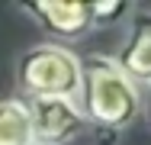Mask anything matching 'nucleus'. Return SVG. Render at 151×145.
I'll list each match as a JSON object with an SVG mask.
<instances>
[{
	"instance_id": "6",
	"label": "nucleus",
	"mask_w": 151,
	"mask_h": 145,
	"mask_svg": "<svg viewBox=\"0 0 151 145\" xmlns=\"http://www.w3.org/2000/svg\"><path fill=\"white\" fill-rule=\"evenodd\" d=\"M0 145H32V123L23 100H0Z\"/></svg>"
},
{
	"instance_id": "3",
	"label": "nucleus",
	"mask_w": 151,
	"mask_h": 145,
	"mask_svg": "<svg viewBox=\"0 0 151 145\" xmlns=\"http://www.w3.org/2000/svg\"><path fill=\"white\" fill-rule=\"evenodd\" d=\"M23 103L29 110V123H32V145H68L87 126L81 103H74V100L26 97Z\"/></svg>"
},
{
	"instance_id": "7",
	"label": "nucleus",
	"mask_w": 151,
	"mask_h": 145,
	"mask_svg": "<svg viewBox=\"0 0 151 145\" xmlns=\"http://www.w3.org/2000/svg\"><path fill=\"white\" fill-rule=\"evenodd\" d=\"M129 10H132L129 0H93L90 3V23L93 26L119 23L122 16H129Z\"/></svg>"
},
{
	"instance_id": "2",
	"label": "nucleus",
	"mask_w": 151,
	"mask_h": 145,
	"mask_svg": "<svg viewBox=\"0 0 151 145\" xmlns=\"http://www.w3.org/2000/svg\"><path fill=\"white\" fill-rule=\"evenodd\" d=\"M16 84L26 97H61L77 103L84 87L81 58L61 45H32L16 61Z\"/></svg>"
},
{
	"instance_id": "4",
	"label": "nucleus",
	"mask_w": 151,
	"mask_h": 145,
	"mask_svg": "<svg viewBox=\"0 0 151 145\" xmlns=\"http://www.w3.org/2000/svg\"><path fill=\"white\" fill-rule=\"evenodd\" d=\"M26 10L45 26V32L58 36V39H77L93 26L90 3H84V0H32L26 3Z\"/></svg>"
},
{
	"instance_id": "5",
	"label": "nucleus",
	"mask_w": 151,
	"mask_h": 145,
	"mask_svg": "<svg viewBox=\"0 0 151 145\" xmlns=\"http://www.w3.org/2000/svg\"><path fill=\"white\" fill-rule=\"evenodd\" d=\"M116 65L132 84H148L151 87V20H142L135 32L129 36V42L119 49Z\"/></svg>"
},
{
	"instance_id": "1",
	"label": "nucleus",
	"mask_w": 151,
	"mask_h": 145,
	"mask_svg": "<svg viewBox=\"0 0 151 145\" xmlns=\"http://www.w3.org/2000/svg\"><path fill=\"white\" fill-rule=\"evenodd\" d=\"M84 87H81V113L87 123L103 129H122L138 113V87L132 84L116 58L109 55H87L81 58Z\"/></svg>"
}]
</instances>
